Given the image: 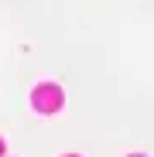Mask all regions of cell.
I'll use <instances>...</instances> for the list:
<instances>
[{
  "mask_svg": "<svg viewBox=\"0 0 154 157\" xmlns=\"http://www.w3.org/2000/svg\"><path fill=\"white\" fill-rule=\"evenodd\" d=\"M69 157H75V154H69Z\"/></svg>",
  "mask_w": 154,
  "mask_h": 157,
  "instance_id": "277c9868",
  "label": "cell"
},
{
  "mask_svg": "<svg viewBox=\"0 0 154 157\" xmlns=\"http://www.w3.org/2000/svg\"><path fill=\"white\" fill-rule=\"evenodd\" d=\"M130 157H144V154H130Z\"/></svg>",
  "mask_w": 154,
  "mask_h": 157,
  "instance_id": "3957f363",
  "label": "cell"
},
{
  "mask_svg": "<svg viewBox=\"0 0 154 157\" xmlns=\"http://www.w3.org/2000/svg\"><path fill=\"white\" fill-rule=\"evenodd\" d=\"M62 89L55 86V82H45V86H34V92H31V106L38 109V113H55L58 106H62Z\"/></svg>",
  "mask_w": 154,
  "mask_h": 157,
  "instance_id": "6da1fadb",
  "label": "cell"
},
{
  "mask_svg": "<svg viewBox=\"0 0 154 157\" xmlns=\"http://www.w3.org/2000/svg\"><path fill=\"white\" fill-rule=\"evenodd\" d=\"M0 154H4V140H0Z\"/></svg>",
  "mask_w": 154,
  "mask_h": 157,
  "instance_id": "7a4b0ae2",
  "label": "cell"
}]
</instances>
